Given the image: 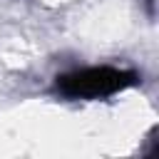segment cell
I'll return each mask as SVG.
<instances>
[{
  "instance_id": "6da1fadb",
  "label": "cell",
  "mask_w": 159,
  "mask_h": 159,
  "mask_svg": "<svg viewBox=\"0 0 159 159\" xmlns=\"http://www.w3.org/2000/svg\"><path fill=\"white\" fill-rule=\"evenodd\" d=\"M122 84H127L124 72L109 70V67H92V70H82L62 77L57 87L70 97H99L119 89Z\"/></svg>"
}]
</instances>
